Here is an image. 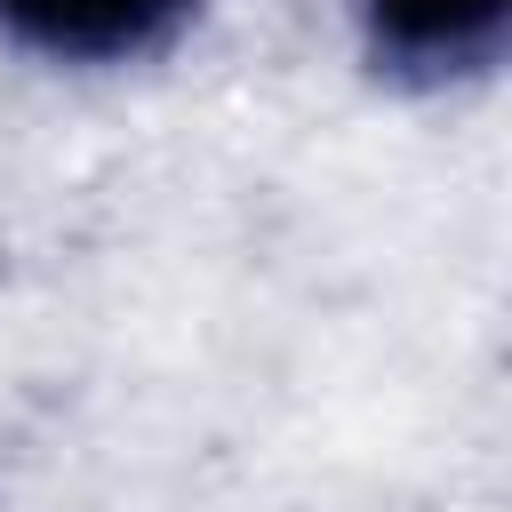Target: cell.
Wrapping results in <instances>:
<instances>
[{"instance_id": "cell-1", "label": "cell", "mask_w": 512, "mask_h": 512, "mask_svg": "<svg viewBox=\"0 0 512 512\" xmlns=\"http://www.w3.org/2000/svg\"><path fill=\"white\" fill-rule=\"evenodd\" d=\"M360 48L400 88H464L504 64L512 0H352Z\"/></svg>"}, {"instance_id": "cell-2", "label": "cell", "mask_w": 512, "mask_h": 512, "mask_svg": "<svg viewBox=\"0 0 512 512\" xmlns=\"http://www.w3.org/2000/svg\"><path fill=\"white\" fill-rule=\"evenodd\" d=\"M192 16L200 0H0V40L40 64L112 72L160 56Z\"/></svg>"}]
</instances>
